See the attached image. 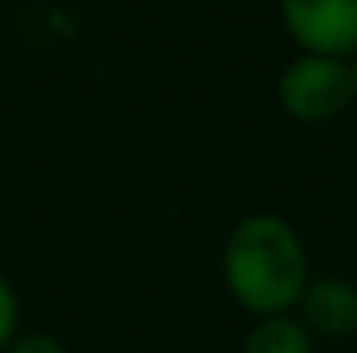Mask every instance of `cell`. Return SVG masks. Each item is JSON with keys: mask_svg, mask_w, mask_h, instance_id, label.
Masks as SVG:
<instances>
[{"mask_svg": "<svg viewBox=\"0 0 357 353\" xmlns=\"http://www.w3.org/2000/svg\"><path fill=\"white\" fill-rule=\"evenodd\" d=\"M225 285L262 319L301 304L308 292V255L293 224L274 213L243 217L225 243Z\"/></svg>", "mask_w": 357, "mask_h": 353, "instance_id": "1", "label": "cell"}, {"mask_svg": "<svg viewBox=\"0 0 357 353\" xmlns=\"http://www.w3.org/2000/svg\"><path fill=\"white\" fill-rule=\"evenodd\" d=\"M354 95V69H346L338 57L304 54L278 80L282 107L301 122H327V118L342 114Z\"/></svg>", "mask_w": 357, "mask_h": 353, "instance_id": "2", "label": "cell"}, {"mask_svg": "<svg viewBox=\"0 0 357 353\" xmlns=\"http://www.w3.org/2000/svg\"><path fill=\"white\" fill-rule=\"evenodd\" d=\"M282 15L304 54L342 61L357 49V0H282Z\"/></svg>", "mask_w": 357, "mask_h": 353, "instance_id": "3", "label": "cell"}, {"mask_svg": "<svg viewBox=\"0 0 357 353\" xmlns=\"http://www.w3.org/2000/svg\"><path fill=\"white\" fill-rule=\"evenodd\" d=\"M301 323L308 331H319L327 338H346L357 331V285L346 277H319L308 281V292L301 300Z\"/></svg>", "mask_w": 357, "mask_h": 353, "instance_id": "4", "label": "cell"}, {"mask_svg": "<svg viewBox=\"0 0 357 353\" xmlns=\"http://www.w3.org/2000/svg\"><path fill=\"white\" fill-rule=\"evenodd\" d=\"M243 353H312L308 327L293 315L259 319V327L243 342Z\"/></svg>", "mask_w": 357, "mask_h": 353, "instance_id": "5", "label": "cell"}, {"mask_svg": "<svg viewBox=\"0 0 357 353\" xmlns=\"http://www.w3.org/2000/svg\"><path fill=\"white\" fill-rule=\"evenodd\" d=\"M15 327H20V297L8 285V277L0 274V350L15 338Z\"/></svg>", "mask_w": 357, "mask_h": 353, "instance_id": "6", "label": "cell"}, {"mask_svg": "<svg viewBox=\"0 0 357 353\" xmlns=\"http://www.w3.org/2000/svg\"><path fill=\"white\" fill-rule=\"evenodd\" d=\"M0 353H65V346L50 334H15Z\"/></svg>", "mask_w": 357, "mask_h": 353, "instance_id": "7", "label": "cell"}, {"mask_svg": "<svg viewBox=\"0 0 357 353\" xmlns=\"http://www.w3.org/2000/svg\"><path fill=\"white\" fill-rule=\"evenodd\" d=\"M354 91H357V61H354Z\"/></svg>", "mask_w": 357, "mask_h": 353, "instance_id": "8", "label": "cell"}]
</instances>
